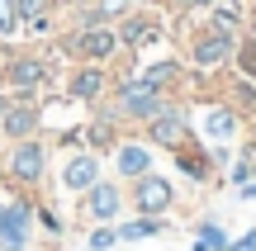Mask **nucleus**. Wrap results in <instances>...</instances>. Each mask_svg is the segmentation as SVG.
Returning <instances> with one entry per match:
<instances>
[{
    "instance_id": "1",
    "label": "nucleus",
    "mask_w": 256,
    "mask_h": 251,
    "mask_svg": "<svg viewBox=\"0 0 256 251\" xmlns=\"http://www.w3.org/2000/svg\"><path fill=\"white\" fill-rule=\"evenodd\" d=\"M57 81L52 52H34V47H5L0 43V90H10V100L43 104V95Z\"/></svg>"
},
{
    "instance_id": "2",
    "label": "nucleus",
    "mask_w": 256,
    "mask_h": 251,
    "mask_svg": "<svg viewBox=\"0 0 256 251\" xmlns=\"http://www.w3.org/2000/svg\"><path fill=\"white\" fill-rule=\"evenodd\" d=\"M48 171H52V142L38 133V138H24V142H5L0 152V180L10 190H43L48 185Z\"/></svg>"
},
{
    "instance_id": "3",
    "label": "nucleus",
    "mask_w": 256,
    "mask_h": 251,
    "mask_svg": "<svg viewBox=\"0 0 256 251\" xmlns=\"http://www.w3.org/2000/svg\"><path fill=\"white\" fill-rule=\"evenodd\" d=\"M52 52H62L66 62L119 66L124 47H119V33H114V24H100V28H57V38H52Z\"/></svg>"
},
{
    "instance_id": "4",
    "label": "nucleus",
    "mask_w": 256,
    "mask_h": 251,
    "mask_svg": "<svg viewBox=\"0 0 256 251\" xmlns=\"http://www.w3.org/2000/svg\"><path fill=\"white\" fill-rule=\"evenodd\" d=\"M34 209H38L34 190H5L0 195V251H28L34 247V237H38Z\"/></svg>"
},
{
    "instance_id": "5",
    "label": "nucleus",
    "mask_w": 256,
    "mask_h": 251,
    "mask_svg": "<svg viewBox=\"0 0 256 251\" xmlns=\"http://www.w3.org/2000/svg\"><path fill=\"white\" fill-rule=\"evenodd\" d=\"M232 47H238V38L204 28L200 14H194V28L185 33V57H180V62L190 66L194 76H214V71H228V66H232Z\"/></svg>"
},
{
    "instance_id": "6",
    "label": "nucleus",
    "mask_w": 256,
    "mask_h": 251,
    "mask_svg": "<svg viewBox=\"0 0 256 251\" xmlns=\"http://www.w3.org/2000/svg\"><path fill=\"white\" fill-rule=\"evenodd\" d=\"M200 133H194V119H190V109H185L180 100H166L162 104V114H152V119L142 123V142H152L156 152H176V147H185V142H194Z\"/></svg>"
},
{
    "instance_id": "7",
    "label": "nucleus",
    "mask_w": 256,
    "mask_h": 251,
    "mask_svg": "<svg viewBox=\"0 0 256 251\" xmlns=\"http://www.w3.org/2000/svg\"><path fill=\"white\" fill-rule=\"evenodd\" d=\"M124 209H128V185L114 180V176H100L81 199H76V214H81V223H90V228L95 223H119Z\"/></svg>"
},
{
    "instance_id": "8",
    "label": "nucleus",
    "mask_w": 256,
    "mask_h": 251,
    "mask_svg": "<svg viewBox=\"0 0 256 251\" xmlns=\"http://www.w3.org/2000/svg\"><path fill=\"white\" fill-rule=\"evenodd\" d=\"M114 33H119V47L124 52H147V47H156L166 38V14L156 5H133L128 14L114 24Z\"/></svg>"
},
{
    "instance_id": "9",
    "label": "nucleus",
    "mask_w": 256,
    "mask_h": 251,
    "mask_svg": "<svg viewBox=\"0 0 256 251\" xmlns=\"http://www.w3.org/2000/svg\"><path fill=\"white\" fill-rule=\"evenodd\" d=\"M110 85H114V66H95V62H72L62 76V95L72 104H86V109L110 100Z\"/></svg>"
},
{
    "instance_id": "10",
    "label": "nucleus",
    "mask_w": 256,
    "mask_h": 251,
    "mask_svg": "<svg viewBox=\"0 0 256 251\" xmlns=\"http://www.w3.org/2000/svg\"><path fill=\"white\" fill-rule=\"evenodd\" d=\"M176 199H180L176 180L162 176V171H147V176H138L133 185H128V214H162V218H171Z\"/></svg>"
},
{
    "instance_id": "11",
    "label": "nucleus",
    "mask_w": 256,
    "mask_h": 251,
    "mask_svg": "<svg viewBox=\"0 0 256 251\" xmlns=\"http://www.w3.org/2000/svg\"><path fill=\"white\" fill-rule=\"evenodd\" d=\"M100 176H104V157L90 152V147H76V152H66L62 166H57V190H62L66 199H81Z\"/></svg>"
},
{
    "instance_id": "12",
    "label": "nucleus",
    "mask_w": 256,
    "mask_h": 251,
    "mask_svg": "<svg viewBox=\"0 0 256 251\" xmlns=\"http://www.w3.org/2000/svg\"><path fill=\"white\" fill-rule=\"evenodd\" d=\"M147 171H156V147L142 138H124L119 147L110 152V176L124 180V185H133L138 176H147Z\"/></svg>"
},
{
    "instance_id": "13",
    "label": "nucleus",
    "mask_w": 256,
    "mask_h": 251,
    "mask_svg": "<svg viewBox=\"0 0 256 251\" xmlns=\"http://www.w3.org/2000/svg\"><path fill=\"white\" fill-rule=\"evenodd\" d=\"M242 128H247V119H242L228 100H209V104H204V114H200V123H194L200 142H238Z\"/></svg>"
},
{
    "instance_id": "14",
    "label": "nucleus",
    "mask_w": 256,
    "mask_h": 251,
    "mask_svg": "<svg viewBox=\"0 0 256 251\" xmlns=\"http://www.w3.org/2000/svg\"><path fill=\"white\" fill-rule=\"evenodd\" d=\"M124 138H128V128L114 119V109H110V104H95V109H90V119L81 123V142H86L90 152H100V157H110V152L119 147Z\"/></svg>"
},
{
    "instance_id": "15",
    "label": "nucleus",
    "mask_w": 256,
    "mask_h": 251,
    "mask_svg": "<svg viewBox=\"0 0 256 251\" xmlns=\"http://www.w3.org/2000/svg\"><path fill=\"white\" fill-rule=\"evenodd\" d=\"M133 76L147 85V90H156V95H180V85L190 81V66L180 62V57H156V62H147V66H133Z\"/></svg>"
},
{
    "instance_id": "16",
    "label": "nucleus",
    "mask_w": 256,
    "mask_h": 251,
    "mask_svg": "<svg viewBox=\"0 0 256 251\" xmlns=\"http://www.w3.org/2000/svg\"><path fill=\"white\" fill-rule=\"evenodd\" d=\"M171 161H176V171H180L190 185H218V171H214V161H209V147H204L200 138L194 142H185V147H176L171 152Z\"/></svg>"
},
{
    "instance_id": "17",
    "label": "nucleus",
    "mask_w": 256,
    "mask_h": 251,
    "mask_svg": "<svg viewBox=\"0 0 256 251\" xmlns=\"http://www.w3.org/2000/svg\"><path fill=\"white\" fill-rule=\"evenodd\" d=\"M200 24H204V28H214V33L242 38V33L252 28L247 0H223V5H209V9H200Z\"/></svg>"
},
{
    "instance_id": "18",
    "label": "nucleus",
    "mask_w": 256,
    "mask_h": 251,
    "mask_svg": "<svg viewBox=\"0 0 256 251\" xmlns=\"http://www.w3.org/2000/svg\"><path fill=\"white\" fill-rule=\"evenodd\" d=\"M38 133H43V104L14 100L5 109V119H0V138L5 142H24V138H38Z\"/></svg>"
},
{
    "instance_id": "19",
    "label": "nucleus",
    "mask_w": 256,
    "mask_h": 251,
    "mask_svg": "<svg viewBox=\"0 0 256 251\" xmlns=\"http://www.w3.org/2000/svg\"><path fill=\"white\" fill-rule=\"evenodd\" d=\"M114 233H119V242H152V237L171 233V218H162V214H128V218L114 223Z\"/></svg>"
},
{
    "instance_id": "20",
    "label": "nucleus",
    "mask_w": 256,
    "mask_h": 251,
    "mask_svg": "<svg viewBox=\"0 0 256 251\" xmlns=\"http://www.w3.org/2000/svg\"><path fill=\"white\" fill-rule=\"evenodd\" d=\"M223 100H228V104H232V109H238L247 123L256 119V81H247V76H238V71H232V76H228V85H223Z\"/></svg>"
},
{
    "instance_id": "21",
    "label": "nucleus",
    "mask_w": 256,
    "mask_h": 251,
    "mask_svg": "<svg viewBox=\"0 0 256 251\" xmlns=\"http://www.w3.org/2000/svg\"><path fill=\"white\" fill-rule=\"evenodd\" d=\"M34 223H38V233H43V242H62V237H66V218L57 214V204H48L43 195H38V209H34Z\"/></svg>"
},
{
    "instance_id": "22",
    "label": "nucleus",
    "mask_w": 256,
    "mask_h": 251,
    "mask_svg": "<svg viewBox=\"0 0 256 251\" xmlns=\"http://www.w3.org/2000/svg\"><path fill=\"white\" fill-rule=\"evenodd\" d=\"M232 233L218 223V218H204V223H194V247L200 251H228Z\"/></svg>"
},
{
    "instance_id": "23",
    "label": "nucleus",
    "mask_w": 256,
    "mask_h": 251,
    "mask_svg": "<svg viewBox=\"0 0 256 251\" xmlns=\"http://www.w3.org/2000/svg\"><path fill=\"white\" fill-rule=\"evenodd\" d=\"M232 71L256 81V28H247V33L238 38V47H232Z\"/></svg>"
},
{
    "instance_id": "24",
    "label": "nucleus",
    "mask_w": 256,
    "mask_h": 251,
    "mask_svg": "<svg viewBox=\"0 0 256 251\" xmlns=\"http://www.w3.org/2000/svg\"><path fill=\"white\" fill-rule=\"evenodd\" d=\"M19 33H24V24H19V5H14V0H0V43H14Z\"/></svg>"
},
{
    "instance_id": "25",
    "label": "nucleus",
    "mask_w": 256,
    "mask_h": 251,
    "mask_svg": "<svg viewBox=\"0 0 256 251\" xmlns=\"http://www.w3.org/2000/svg\"><path fill=\"white\" fill-rule=\"evenodd\" d=\"M119 247V233H114V223H95L90 233H86V251H114Z\"/></svg>"
},
{
    "instance_id": "26",
    "label": "nucleus",
    "mask_w": 256,
    "mask_h": 251,
    "mask_svg": "<svg viewBox=\"0 0 256 251\" xmlns=\"http://www.w3.org/2000/svg\"><path fill=\"white\" fill-rule=\"evenodd\" d=\"M209 147V161H214V171H218V180L228 176V166H232V157H238V147L232 142H204Z\"/></svg>"
},
{
    "instance_id": "27",
    "label": "nucleus",
    "mask_w": 256,
    "mask_h": 251,
    "mask_svg": "<svg viewBox=\"0 0 256 251\" xmlns=\"http://www.w3.org/2000/svg\"><path fill=\"white\" fill-rule=\"evenodd\" d=\"M194 9H200V0H162V14H176V19L194 14Z\"/></svg>"
},
{
    "instance_id": "28",
    "label": "nucleus",
    "mask_w": 256,
    "mask_h": 251,
    "mask_svg": "<svg viewBox=\"0 0 256 251\" xmlns=\"http://www.w3.org/2000/svg\"><path fill=\"white\" fill-rule=\"evenodd\" d=\"M228 251H256V228H247L242 237H232V242H228Z\"/></svg>"
},
{
    "instance_id": "29",
    "label": "nucleus",
    "mask_w": 256,
    "mask_h": 251,
    "mask_svg": "<svg viewBox=\"0 0 256 251\" xmlns=\"http://www.w3.org/2000/svg\"><path fill=\"white\" fill-rule=\"evenodd\" d=\"M232 199H238V204H252V199H256V180H247V185H232Z\"/></svg>"
},
{
    "instance_id": "30",
    "label": "nucleus",
    "mask_w": 256,
    "mask_h": 251,
    "mask_svg": "<svg viewBox=\"0 0 256 251\" xmlns=\"http://www.w3.org/2000/svg\"><path fill=\"white\" fill-rule=\"evenodd\" d=\"M57 5V14H66V9H81V5H90V0H52Z\"/></svg>"
},
{
    "instance_id": "31",
    "label": "nucleus",
    "mask_w": 256,
    "mask_h": 251,
    "mask_svg": "<svg viewBox=\"0 0 256 251\" xmlns=\"http://www.w3.org/2000/svg\"><path fill=\"white\" fill-rule=\"evenodd\" d=\"M10 104H14V100H10V90H0V119H5V109H10Z\"/></svg>"
},
{
    "instance_id": "32",
    "label": "nucleus",
    "mask_w": 256,
    "mask_h": 251,
    "mask_svg": "<svg viewBox=\"0 0 256 251\" xmlns=\"http://www.w3.org/2000/svg\"><path fill=\"white\" fill-rule=\"evenodd\" d=\"M247 14H252V28H256V0H247Z\"/></svg>"
},
{
    "instance_id": "33",
    "label": "nucleus",
    "mask_w": 256,
    "mask_h": 251,
    "mask_svg": "<svg viewBox=\"0 0 256 251\" xmlns=\"http://www.w3.org/2000/svg\"><path fill=\"white\" fill-rule=\"evenodd\" d=\"M209 5H223V0H200V9H209ZM200 9H194V14H200Z\"/></svg>"
},
{
    "instance_id": "34",
    "label": "nucleus",
    "mask_w": 256,
    "mask_h": 251,
    "mask_svg": "<svg viewBox=\"0 0 256 251\" xmlns=\"http://www.w3.org/2000/svg\"><path fill=\"white\" fill-rule=\"evenodd\" d=\"M133 5H156V9H162V0H133Z\"/></svg>"
},
{
    "instance_id": "35",
    "label": "nucleus",
    "mask_w": 256,
    "mask_h": 251,
    "mask_svg": "<svg viewBox=\"0 0 256 251\" xmlns=\"http://www.w3.org/2000/svg\"><path fill=\"white\" fill-rule=\"evenodd\" d=\"M190 251H200V247H190Z\"/></svg>"
}]
</instances>
